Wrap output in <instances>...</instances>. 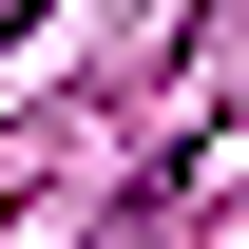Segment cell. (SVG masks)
Instances as JSON below:
<instances>
[{
  "label": "cell",
  "mask_w": 249,
  "mask_h": 249,
  "mask_svg": "<svg viewBox=\"0 0 249 249\" xmlns=\"http://www.w3.org/2000/svg\"><path fill=\"white\" fill-rule=\"evenodd\" d=\"M19 19H38V0H0V38H19Z\"/></svg>",
  "instance_id": "cell-1"
}]
</instances>
